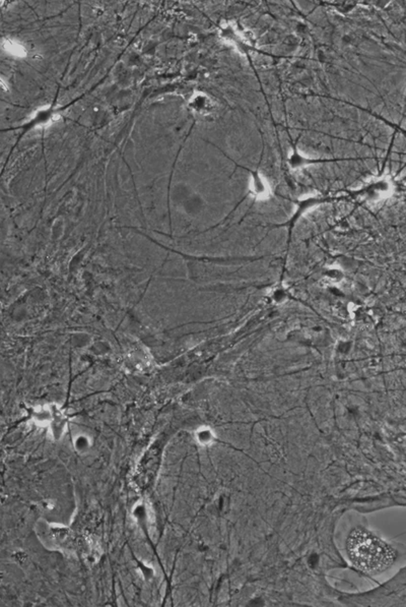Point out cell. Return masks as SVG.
I'll list each match as a JSON object with an SVG mask.
<instances>
[{
	"instance_id": "obj_1",
	"label": "cell",
	"mask_w": 406,
	"mask_h": 607,
	"mask_svg": "<svg viewBox=\"0 0 406 607\" xmlns=\"http://www.w3.org/2000/svg\"><path fill=\"white\" fill-rule=\"evenodd\" d=\"M347 552L355 565L368 573L383 571L394 560L391 547L364 530H355L351 534Z\"/></svg>"
},
{
	"instance_id": "obj_2",
	"label": "cell",
	"mask_w": 406,
	"mask_h": 607,
	"mask_svg": "<svg viewBox=\"0 0 406 607\" xmlns=\"http://www.w3.org/2000/svg\"><path fill=\"white\" fill-rule=\"evenodd\" d=\"M3 48L5 51H7L9 54L13 55V56H17V57H25L27 55V51L25 49V47L19 44L17 42H14L12 40H6L3 42Z\"/></svg>"
}]
</instances>
